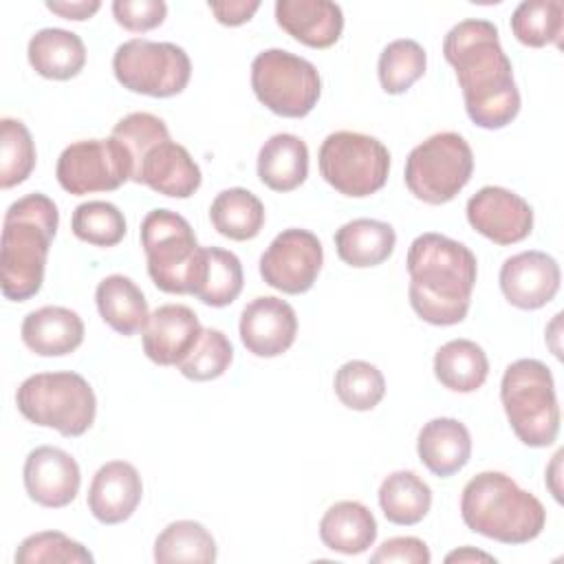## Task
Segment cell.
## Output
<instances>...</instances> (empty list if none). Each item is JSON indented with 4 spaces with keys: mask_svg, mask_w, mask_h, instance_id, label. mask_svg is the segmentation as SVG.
Here are the masks:
<instances>
[{
    "mask_svg": "<svg viewBox=\"0 0 564 564\" xmlns=\"http://www.w3.org/2000/svg\"><path fill=\"white\" fill-rule=\"evenodd\" d=\"M20 335L24 346L35 355L64 357L82 346L84 322L66 306H42L24 317Z\"/></svg>",
    "mask_w": 564,
    "mask_h": 564,
    "instance_id": "cell-22",
    "label": "cell"
},
{
    "mask_svg": "<svg viewBox=\"0 0 564 564\" xmlns=\"http://www.w3.org/2000/svg\"><path fill=\"white\" fill-rule=\"evenodd\" d=\"M15 564H93V553L62 531H40L26 535L18 551Z\"/></svg>",
    "mask_w": 564,
    "mask_h": 564,
    "instance_id": "cell-39",
    "label": "cell"
},
{
    "mask_svg": "<svg viewBox=\"0 0 564 564\" xmlns=\"http://www.w3.org/2000/svg\"><path fill=\"white\" fill-rule=\"evenodd\" d=\"M112 70L130 93L163 99L185 90L192 77V62L185 48L172 42L132 37L117 46Z\"/></svg>",
    "mask_w": 564,
    "mask_h": 564,
    "instance_id": "cell-11",
    "label": "cell"
},
{
    "mask_svg": "<svg viewBox=\"0 0 564 564\" xmlns=\"http://www.w3.org/2000/svg\"><path fill=\"white\" fill-rule=\"evenodd\" d=\"M460 516L469 531L502 544H527L546 524L542 502L502 471H480L463 487Z\"/></svg>",
    "mask_w": 564,
    "mask_h": 564,
    "instance_id": "cell-4",
    "label": "cell"
},
{
    "mask_svg": "<svg viewBox=\"0 0 564 564\" xmlns=\"http://www.w3.org/2000/svg\"><path fill=\"white\" fill-rule=\"evenodd\" d=\"M35 167V143L29 128L11 117L0 121V187L24 183Z\"/></svg>",
    "mask_w": 564,
    "mask_h": 564,
    "instance_id": "cell-37",
    "label": "cell"
},
{
    "mask_svg": "<svg viewBox=\"0 0 564 564\" xmlns=\"http://www.w3.org/2000/svg\"><path fill=\"white\" fill-rule=\"evenodd\" d=\"M443 55L456 70L465 110L476 126L500 130L518 117L520 93L513 66L494 22L469 18L454 24L443 40Z\"/></svg>",
    "mask_w": 564,
    "mask_h": 564,
    "instance_id": "cell-1",
    "label": "cell"
},
{
    "mask_svg": "<svg viewBox=\"0 0 564 564\" xmlns=\"http://www.w3.org/2000/svg\"><path fill=\"white\" fill-rule=\"evenodd\" d=\"M209 220L214 229L229 240H251L264 227V205L253 192L229 187L212 200Z\"/></svg>",
    "mask_w": 564,
    "mask_h": 564,
    "instance_id": "cell-31",
    "label": "cell"
},
{
    "mask_svg": "<svg viewBox=\"0 0 564 564\" xmlns=\"http://www.w3.org/2000/svg\"><path fill=\"white\" fill-rule=\"evenodd\" d=\"M410 304L434 326H454L467 317L478 262L469 247L443 234H421L408 249Z\"/></svg>",
    "mask_w": 564,
    "mask_h": 564,
    "instance_id": "cell-2",
    "label": "cell"
},
{
    "mask_svg": "<svg viewBox=\"0 0 564 564\" xmlns=\"http://www.w3.org/2000/svg\"><path fill=\"white\" fill-rule=\"evenodd\" d=\"M141 247L148 273L165 293L196 291L205 271V247H198L192 225L172 209H152L141 220Z\"/></svg>",
    "mask_w": 564,
    "mask_h": 564,
    "instance_id": "cell-5",
    "label": "cell"
},
{
    "mask_svg": "<svg viewBox=\"0 0 564 564\" xmlns=\"http://www.w3.org/2000/svg\"><path fill=\"white\" fill-rule=\"evenodd\" d=\"M240 341L256 357H278L286 352L297 335L293 306L275 295L253 297L240 313Z\"/></svg>",
    "mask_w": 564,
    "mask_h": 564,
    "instance_id": "cell-18",
    "label": "cell"
},
{
    "mask_svg": "<svg viewBox=\"0 0 564 564\" xmlns=\"http://www.w3.org/2000/svg\"><path fill=\"white\" fill-rule=\"evenodd\" d=\"M432 555L430 549L423 540L412 538V535H399V538H390L386 540L372 555L370 562L372 564H390V562H399V564H430Z\"/></svg>",
    "mask_w": 564,
    "mask_h": 564,
    "instance_id": "cell-42",
    "label": "cell"
},
{
    "mask_svg": "<svg viewBox=\"0 0 564 564\" xmlns=\"http://www.w3.org/2000/svg\"><path fill=\"white\" fill-rule=\"evenodd\" d=\"M500 401L513 434L529 447H549L560 432L555 381L540 359H518L500 381Z\"/></svg>",
    "mask_w": 564,
    "mask_h": 564,
    "instance_id": "cell-6",
    "label": "cell"
},
{
    "mask_svg": "<svg viewBox=\"0 0 564 564\" xmlns=\"http://www.w3.org/2000/svg\"><path fill=\"white\" fill-rule=\"evenodd\" d=\"M516 40L531 48L560 44L564 31V4L560 0H524L511 15Z\"/></svg>",
    "mask_w": 564,
    "mask_h": 564,
    "instance_id": "cell-34",
    "label": "cell"
},
{
    "mask_svg": "<svg viewBox=\"0 0 564 564\" xmlns=\"http://www.w3.org/2000/svg\"><path fill=\"white\" fill-rule=\"evenodd\" d=\"M397 245L392 225L375 218H355L335 231V249L341 262L368 269L386 262Z\"/></svg>",
    "mask_w": 564,
    "mask_h": 564,
    "instance_id": "cell-27",
    "label": "cell"
},
{
    "mask_svg": "<svg viewBox=\"0 0 564 564\" xmlns=\"http://www.w3.org/2000/svg\"><path fill=\"white\" fill-rule=\"evenodd\" d=\"M489 375L485 350L471 339H452L434 355V377L452 392H476Z\"/></svg>",
    "mask_w": 564,
    "mask_h": 564,
    "instance_id": "cell-29",
    "label": "cell"
},
{
    "mask_svg": "<svg viewBox=\"0 0 564 564\" xmlns=\"http://www.w3.org/2000/svg\"><path fill=\"white\" fill-rule=\"evenodd\" d=\"M275 22L311 48L333 46L344 31L341 7L330 0H278Z\"/></svg>",
    "mask_w": 564,
    "mask_h": 564,
    "instance_id": "cell-21",
    "label": "cell"
},
{
    "mask_svg": "<svg viewBox=\"0 0 564 564\" xmlns=\"http://www.w3.org/2000/svg\"><path fill=\"white\" fill-rule=\"evenodd\" d=\"M251 88L271 112L302 119L317 106L322 77L308 59L284 48H267L251 62Z\"/></svg>",
    "mask_w": 564,
    "mask_h": 564,
    "instance_id": "cell-10",
    "label": "cell"
},
{
    "mask_svg": "<svg viewBox=\"0 0 564 564\" xmlns=\"http://www.w3.org/2000/svg\"><path fill=\"white\" fill-rule=\"evenodd\" d=\"M234 359V348L227 335L218 328H203L192 352L176 366L192 381H212L227 372Z\"/></svg>",
    "mask_w": 564,
    "mask_h": 564,
    "instance_id": "cell-40",
    "label": "cell"
},
{
    "mask_svg": "<svg viewBox=\"0 0 564 564\" xmlns=\"http://www.w3.org/2000/svg\"><path fill=\"white\" fill-rule=\"evenodd\" d=\"M55 176L62 189L75 196L112 192L130 181L132 161L115 137L82 139L62 150Z\"/></svg>",
    "mask_w": 564,
    "mask_h": 564,
    "instance_id": "cell-12",
    "label": "cell"
},
{
    "mask_svg": "<svg viewBox=\"0 0 564 564\" xmlns=\"http://www.w3.org/2000/svg\"><path fill=\"white\" fill-rule=\"evenodd\" d=\"M112 15L126 31L145 33L163 24L167 4L163 0H115Z\"/></svg>",
    "mask_w": 564,
    "mask_h": 564,
    "instance_id": "cell-41",
    "label": "cell"
},
{
    "mask_svg": "<svg viewBox=\"0 0 564 564\" xmlns=\"http://www.w3.org/2000/svg\"><path fill=\"white\" fill-rule=\"evenodd\" d=\"M258 176L273 192H291L308 176V148L289 132L269 137L258 152Z\"/></svg>",
    "mask_w": 564,
    "mask_h": 564,
    "instance_id": "cell-28",
    "label": "cell"
},
{
    "mask_svg": "<svg viewBox=\"0 0 564 564\" xmlns=\"http://www.w3.org/2000/svg\"><path fill=\"white\" fill-rule=\"evenodd\" d=\"M333 388H335L337 399L346 408L357 410V412H368L375 405H379V401L383 399L386 379L375 364L361 361V359H350V361L341 364L339 370L335 372Z\"/></svg>",
    "mask_w": 564,
    "mask_h": 564,
    "instance_id": "cell-36",
    "label": "cell"
},
{
    "mask_svg": "<svg viewBox=\"0 0 564 564\" xmlns=\"http://www.w3.org/2000/svg\"><path fill=\"white\" fill-rule=\"evenodd\" d=\"M427 55L416 40H394L379 55V84L388 95H401L423 77Z\"/></svg>",
    "mask_w": 564,
    "mask_h": 564,
    "instance_id": "cell-35",
    "label": "cell"
},
{
    "mask_svg": "<svg viewBox=\"0 0 564 564\" xmlns=\"http://www.w3.org/2000/svg\"><path fill=\"white\" fill-rule=\"evenodd\" d=\"M46 9L57 13L59 18L64 20H75V22H82V20H88L93 18L99 9H101V2L99 0H75V2H46Z\"/></svg>",
    "mask_w": 564,
    "mask_h": 564,
    "instance_id": "cell-44",
    "label": "cell"
},
{
    "mask_svg": "<svg viewBox=\"0 0 564 564\" xmlns=\"http://www.w3.org/2000/svg\"><path fill=\"white\" fill-rule=\"evenodd\" d=\"M560 264L544 251H520L500 267V291L507 302L522 311H535L549 304L560 291Z\"/></svg>",
    "mask_w": 564,
    "mask_h": 564,
    "instance_id": "cell-16",
    "label": "cell"
},
{
    "mask_svg": "<svg viewBox=\"0 0 564 564\" xmlns=\"http://www.w3.org/2000/svg\"><path fill=\"white\" fill-rule=\"evenodd\" d=\"M154 560L159 564L170 562H200L216 560L214 535L196 520L170 522L154 540Z\"/></svg>",
    "mask_w": 564,
    "mask_h": 564,
    "instance_id": "cell-32",
    "label": "cell"
},
{
    "mask_svg": "<svg viewBox=\"0 0 564 564\" xmlns=\"http://www.w3.org/2000/svg\"><path fill=\"white\" fill-rule=\"evenodd\" d=\"M22 480L29 498L48 509H62L70 505L82 485V471L77 460L53 445H40L29 452Z\"/></svg>",
    "mask_w": 564,
    "mask_h": 564,
    "instance_id": "cell-17",
    "label": "cell"
},
{
    "mask_svg": "<svg viewBox=\"0 0 564 564\" xmlns=\"http://www.w3.org/2000/svg\"><path fill=\"white\" fill-rule=\"evenodd\" d=\"M324 264V249L319 238L300 227L280 231L267 251L260 256L262 280L282 293H306Z\"/></svg>",
    "mask_w": 564,
    "mask_h": 564,
    "instance_id": "cell-13",
    "label": "cell"
},
{
    "mask_svg": "<svg viewBox=\"0 0 564 564\" xmlns=\"http://www.w3.org/2000/svg\"><path fill=\"white\" fill-rule=\"evenodd\" d=\"M57 225V205L46 194L33 192L9 205L4 212L0 247V286L7 300L24 302L42 289L46 258Z\"/></svg>",
    "mask_w": 564,
    "mask_h": 564,
    "instance_id": "cell-3",
    "label": "cell"
},
{
    "mask_svg": "<svg viewBox=\"0 0 564 564\" xmlns=\"http://www.w3.org/2000/svg\"><path fill=\"white\" fill-rule=\"evenodd\" d=\"M203 333L198 315L185 304L154 308L141 330L143 352L156 366H178Z\"/></svg>",
    "mask_w": 564,
    "mask_h": 564,
    "instance_id": "cell-19",
    "label": "cell"
},
{
    "mask_svg": "<svg viewBox=\"0 0 564 564\" xmlns=\"http://www.w3.org/2000/svg\"><path fill=\"white\" fill-rule=\"evenodd\" d=\"M421 463L438 478H449L460 471L471 456V436L465 423L452 416L427 421L416 438Z\"/></svg>",
    "mask_w": 564,
    "mask_h": 564,
    "instance_id": "cell-23",
    "label": "cell"
},
{
    "mask_svg": "<svg viewBox=\"0 0 564 564\" xmlns=\"http://www.w3.org/2000/svg\"><path fill=\"white\" fill-rule=\"evenodd\" d=\"M467 220L496 245H516L533 229V209L516 192L498 185L480 187L467 200Z\"/></svg>",
    "mask_w": 564,
    "mask_h": 564,
    "instance_id": "cell-14",
    "label": "cell"
},
{
    "mask_svg": "<svg viewBox=\"0 0 564 564\" xmlns=\"http://www.w3.org/2000/svg\"><path fill=\"white\" fill-rule=\"evenodd\" d=\"M207 7L220 24L240 26L253 18V13L260 9V2L258 0H225V2H209Z\"/></svg>",
    "mask_w": 564,
    "mask_h": 564,
    "instance_id": "cell-43",
    "label": "cell"
},
{
    "mask_svg": "<svg viewBox=\"0 0 564 564\" xmlns=\"http://www.w3.org/2000/svg\"><path fill=\"white\" fill-rule=\"evenodd\" d=\"M143 482L134 465L126 460L104 463L88 487V509L101 524L126 522L139 507Z\"/></svg>",
    "mask_w": 564,
    "mask_h": 564,
    "instance_id": "cell-20",
    "label": "cell"
},
{
    "mask_svg": "<svg viewBox=\"0 0 564 564\" xmlns=\"http://www.w3.org/2000/svg\"><path fill=\"white\" fill-rule=\"evenodd\" d=\"M445 562H496L494 555L485 553V551H476L471 546H463L458 551H452L445 555Z\"/></svg>",
    "mask_w": 564,
    "mask_h": 564,
    "instance_id": "cell-45",
    "label": "cell"
},
{
    "mask_svg": "<svg viewBox=\"0 0 564 564\" xmlns=\"http://www.w3.org/2000/svg\"><path fill=\"white\" fill-rule=\"evenodd\" d=\"M319 540L330 551L359 555L375 544L377 520L366 505L357 500H339L322 516Z\"/></svg>",
    "mask_w": 564,
    "mask_h": 564,
    "instance_id": "cell-24",
    "label": "cell"
},
{
    "mask_svg": "<svg viewBox=\"0 0 564 564\" xmlns=\"http://www.w3.org/2000/svg\"><path fill=\"white\" fill-rule=\"evenodd\" d=\"M242 264L236 253L220 247H205V271L194 295L214 308L231 304L242 291Z\"/></svg>",
    "mask_w": 564,
    "mask_h": 564,
    "instance_id": "cell-33",
    "label": "cell"
},
{
    "mask_svg": "<svg viewBox=\"0 0 564 564\" xmlns=\"http://www.w3.org/2000/svg\"><path fill=\"white\" fill-rule=\"evenodd\" d=\"M26 55L37 75L55 82L77 77L86 64L84 40L77 33L57 26L40 29L29 40Z\"/></svg>",
    "mask_w": 564,
    "mask_h": 564,
    "instance_id": "cell-25",
    "label": "cell"
},
{
    "mask_svg": "<svg viewBox=\"0 0 564 564\" xmlns=\"http://www.w3.org/2000/svg\"><path fill=\"white\" fill-rule=\"evenodd\" d=\"M95 302L101 319L119 335H134L148 324L150 311L143 291L128 275H106L95 291Z\"/></svg>",
    "mask_w": 564,
    "mask_h": 564,
    "instance_id": "cell-26",
    "label": "cell"
},
{
    "mask_svg": "<svg viewBox=\"0 0 564 564\" xmlns=\"http://www.w3.org/2000/svg\"><path fill=\"white\" fill-rule=\"evenodd\" d=\"M319 174L344 196L364 198L379 192L390 174L388 148L361 132H330L319 148Z\"/></svg>",
    "mask_w": 564,
    "mask_h": 564,
    "instance_id": "cell-9",
    "label": "cell"
},
{
    "mask_svg": "<svg viewBox=\"0 0 564 564\" xmlns=\"http://www.w3.org/2000/svg\"><path fill=\"white\" fill-rule=\"evenodd\" d=\"M73 234L95 247H115L126 236V218L108 200H88L75 207L70 218Z\"/></svg>",
    "mask_w": 564,
    "mask_h": 564,
    "instance_id": "cell-38",
    "label": "cell"
},
{
    "mask_svg": "<svg viewBox=\"0 0 564 564\" xmlns=\"http://www.w3.org/2000/svg\"><path fill=\"white\" fill-rule=\"evenodd\" d=\"M15 405L26 421L53 427L66 438L82 436L97 414L90 383L70 370L26 377L15 392Z\"/></svg>",
    "mask_w": 564,
    "mask_h": 564,
    "instance_id": "cell-7",
    "label": "cell"
},
{
    "mask_svg": "<svg viewBox=\"0 0 564 564\" xmlns=\"http://www.w3.org/2000/svg\"><path fill=\"white\" fill-rule=\"evenodd\" d=\"M379 507L388 522L399 527L419 524L432 507L430 485L410 469L392 471L379 487Z\"/></svg>",
    "mask_w": 564,
    "mask_h": 564,
    "instance_id": "cell-30",
    "label": "cell"
},
{
    "mask_svg": "<svg viewBox=\"0 0 564 564\" xmlns=\"http://www.w3.org/2000/svg\"><path fill=\"white\" fill-rule=\"evenodd\" d=\"M474 172V152L458 132H436L405 159V185L414 198L443 205L458 196Z\"/></svg>",
    "mask_w": 564,
    "mask_h": 564,
    "instance_id": "cell-8",
    "label": "cell"
},
{
    "mask_svg": "<svg viewBox=\"0 0 564 564\" xmlns=\"http://www.w3.org/2000/svg\"><path fill=\"white\" fill-rule=\"evenodd\" d=\"M130 181L148 185L163 196L189 198L200 187L203 176L187 148L165 137L141 152L132 163Z\"/></svg>",
    "mask_w": 564,
    "mask_h": 564,
    "instance_id": "cell-15",
    "label": "cell"
}]
</instances>
